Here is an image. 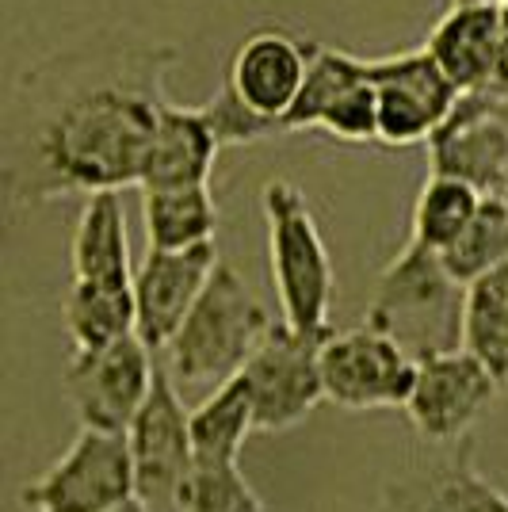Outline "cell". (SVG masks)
<instances>
[{"label": "cell", "mask_w": 508, "mask_h": 512, "mask_svg": "<svg viewBox=\"0 0 508 512\" xmlns=\"http://www.w3.org/2000/svg\"><path fill=\"white\" fill-rule=\"evenodd\" d=\"M363 73L379 88V142L382 146H421L447 111L459 100V88L451 85L440 62L428 54V46L386 54V58H363Z\"/></svg>", "instance_id": "cell-10"}, {"label": "cell", "mask_w": 508, "mask_h": 512, "mask_svg": "<svg viewBox=\"0 0 508 512\" xmlns=\"http://www.w3.org/2000/svg\"><path fill=\"white\" fill-rule=\"evenodd\" d=\"M218 268L214 241L195 249H149L142 268L134 272V310L138 325L134 333L157 352L169 348L176 329L184 325L191 306L199 302L203 287L211 283Z\"/></svg>", "instance_id": "cell-13"}, {"label": "cell", "mask_w": 508, "mask_h": 512, "mask_svg": "<svg viewBox=\"0 0 508 512\" xmlns=\"http://www.w3.org/2000/svg\"><path fill=\"white\" fill-rule=\"evenodd\" d=\"M142 222L149 249H195L218 234V203L211 184L184 188H146L142 192Z\"/></svg>", "instance_id": "cell-19"}, {"label": "cell", "mask_w": 508, "mask_h": 512, "mask_svg": "<svg viewBox=\"0 0 508 512\" xmlns=\"http://www.w3.org/2000/svg\"><path fill=\"white\" fill-rule=\"evenodd\" d=\"M314 43L295 39L279 27H256L245 43L233 50L226 85L253 107L256 115L272 119L283 130L287 111L295 107L302 81L310 73Z\"/></svg>", "instance_id": "cell-14"}, {"label": "cell", "mask_w": 508, "mask_h": 512, "mask_svg": "<svg viewBox=\"0 0 508 512\" xmlns=\"http://www.w3.org/2000/svg\"><path fill=\"white\" fill-rule=\"evenodd\" d=\"M505 96L497 88L459 92L447 119L428 138V165L440 176H455L474 184L482 195L501 192L508 172V123Z\"/></svg>", "instance_id": "cell-12"}, {"label": "cell", "mask_w": 508, "mask_h": 512, "mask_svg": "<svg viewBox=\"0 0 508 512\" xmlns=\"http://www.w3.org/2000/svg\"><path fill=\"white\" fill-rule=\"evenodd\" d=\"M149 356L153 348L138 333L104 348H73L65 360V390L77 421L104 432H127L157 379Z\"/></svg>", "instance_id": "cell-8"}, {"label": "cell", "mask_w": 508, "mask_h": 512, "mask_svg": "<svg viewBox=\"0 0 508 512\" xmlns=\"http://www.w3.org/2000/svg\"><path fill=\"white\" fill-rule=\"evenodd\" d=\"M428 54L440 62L459 92L497 85L505 69L501 46V0L451 4L444 20L428 31Z\"/></svg>", "instance_id": "cell-15"}, {"label": "cell", "mask_w": 508, "mask_h": 512, "mask_svg": "<svg viewBox=\"0 0 508 512\" xmlns=\"http://www.w3.org/2000/svg\"><path fill=\"white\" fill-rule=\"evenodd\" d=\"M73 279L85 283H134L130 272V241H127V214L119 203V192H96L85 199L73 245Z\"/></svg>", "instance_id": "cell-18"}, {"label": "cell", "mask_w": 508, "mask_h": 512, "mask_svg": "<svg viewBox=\"0 0 508 512\" xmlns=\"http://www.w3.org/2000/svg\"><path fill=\"white\" fill-rule=\"evenodd\" d=\"M447 272L459 279L463 287H470L474 279H482L486 272L501 268L508 260V203L501 195H486L482 207L474 214V222L463 230V237L444 249Z\"/></svg>", "instance_id": "cell-24"}, {"label": "cell", "mask_w": 508, "mask_h": 512, "mask_svg": "<svg viewBox=\"0 0 508 512\" xmlns=\"http://www.w3.org/2000/svg\"><path fill=\"white\" fill-rule=\"evenodd\" d=\"M65 333L73 348H104L134 333V283H85L73 279L62 299Z\"/></svg>", "instance_id": "cell-21"}, {"label": "cell", "mask_w": 508, "mask_h": 512, "mask_svg": "<svg viewBox=\"0 0 508 512\" xmlns=\"http://www.w3.org/2000/svg\"><path fill=\"white\" fill-rule=\"evenodd\" d=\"M218 134L211 130L203 107L165 104L153 142H149L146 165H142V192L146 188H184V184H207L218 161Z\"/></svg>", "instance_id": "cell-17"}, {"label": "cell", "mask_w": 508, "mask_h": 512, "mask_svg": "<svg viewBox=\"0 0 508 512\" xmlns=\"http://www.w3.org/2000/svg\"><path fill=\"white\" fill-rule=\"evenodd\" d=\"M169 367H157V379L149 390L146 406L138 409L134 425L127 428L130 459L138 497L149 509L176 505L180 486L195 467V440H191V409L184 406Z\"/></svg>", "instance_id": "cell-11"}, {"label": "cell", "mask_w": 508, "mask_h": 512, "mask_svg": "<svg viewBox=\"0 0 508 512\" xmlns=\"http://www.w3.org/2000/svg\"><path fill=\"white\" fill-rule=\"evenodd\" d=\"M505 394L497 375L470 348L440 352L417 363V383L409 390L405 417L424 444H463L470 428Z\"/></svg>", "instance_id": "cell-9"}, {"label": "cell", "mask_w": 508, "mask_h": 512, "mask_svg": "<svg viewBox=\"0 0 508 512\" xmlns=\"http://www.w3.org/2000/svg\"><path fill=\"white\" fill-rule=\"evenodd\" d=\"M501 46H505V65H508V0H501Z\"/></svg>", "instance_id": "cell-29"}, {"label": "cell", "mask_w": 508, "mask_h": 512, "mask_svg": "<svg viewBox=\"0 0 508 512\" xmlns=\"http://www.w3.org/2000/svg\"><path fill=\"white\" fill-rule=\"evenodd\" d=\"M363 318L421 363L463 348L466 287L447 272L444 256L409 237V245L382 268Z\"/></svg>", "instance_id": "cell-2"}, {"label": "cell", "mask_w": 508, "mask_h": 512, "mask_svg": "<svg viewBox=\"0 0 508 512\" xmlns=\"http://www.w3.org/2000/svg\"><path fill=\"white\" fill-rule=\"evenodd\" d=\"M249 432H256V406L241 371L191 409V440L199 463H237Z\"/></svg>", "instance_id": "cell-20"}, {"label": "cell", "mask_w": 508, "mask_h": 512, "mask_svg": "<svg viewBox=\"0 0 508 512\" xmlns=\"http://www.w3.org/2000/svg\"><path fill=\"white\" fill-rule=\"evenodd\" d=\"M180 512H268L249 486L241 463H199L191 467L188 482L176 497Z\"/></svg>", "instance_id": "cell-26"}, {"label": "cell", "mask_w": 508, "mask_h": 512, "mask_svg": "<svg viewBox=\"0 0 508 512\" xmlns=\"http://www.w3.org/2000/svg\"><path fill=\"white\" fill-rule=\"evenodd\" d=\"M379 512H508V497L474 467L470 444L440 463L394 478L379 497Z\"/></svg>", "instance_id": "cell-16"}, {"label": "cell", "mask_w": 508, "mask_h": 512, "mask_svg": "<svg viewBox=\"0 0 508 512\" xmlns=\"http://www.w3.org/2000/svg\"><path fill=\"white\" fill-rule=\"evenodd\" d=\"M497 195H501V199L508 203V172H505V180H501V192H497Z\"/></svg>", "instance_id": "cell-32"}, {"label": "cell", "mask_w": 508, "mask_h": 512, "mask_svg": "<svg viewBox=\"0 0 508 512\" xmlns=\"http://www.w3.org/2000/svg\"><path fill=\"white\" fill-rule=\"evenodd\" d=\"M20 497L31 512H111L138 497L127 432L81 425L62 459L39 482L23 486Z\"/></svg>", "instance_id": "cell-5"}, {"label": "cell", "mask_w": 508, "mask_h": 512, "mask_svg": "<svg viewBox=\"0 0 508 512\" xmlns=\"http://www.w3.org/2000/svg\"><path fill=\"white\" fill-rule=\"evenodd\" d=\"M482 199H486V195L478 192L474 184L432 172L421 184V192H417V203H413L409 237L421 241L424 249L444 253V249H451V245L463 237L466 226L474 222Z\"/></svg>", "instance_id": "cell-23"}, {"label": "cell", "mask_w": 508, "mask_h": 512, "mask_svg": "<svg viewBox=\"0 0 508 512\" xmlns=\"http://www.w3.org/2000/svg\"><path fill=\"white\" fill-rule=\"evenodd\" d=\"M463 348L486 363L508 394V260L466 287Z\"/></svg>", "instance_id": "cell-22"}, {"label": "cell", "mask_w": 508, "mask_h": 512, "mask_svg": "<svg viewBox=\"0 0 508 512\" xmlns=\"http://www.w3.org/2000/svg\"><path fill=\"white\" fill-rule=\"evenodd\" d=\"M363 77V58L337 50V46H321L314 43V58H310V73L302 81L295 107L287 111L283 119V134L291 130H318L321 115L329 111V104L337 100L344 88Z\"/></svg>", "instance_id": "cell-25"}, {"label": "cell", "mask_w": 508, "mask_h": 512, "mask_svg": "<svg viewBox=\"0 0 508 512\" xmlns=\"http://www.w3.org/2000/svg\"><path fill=\"white\" fill-rule=\"evenodd\" d=\"M325 337L298 333L287 321L268 329V337L241 367L245 383L253 390L256 432H291L318 409V402L325 398V379H321Z\"/></svg>", "instance_id": "cell-7"}, {"label": "cell", "mask_w": 508, "mask_h": 512, "mask_svg": "<svg viewBox=\"0 0 508 512\" xmlns=\"http://www.w3.org/2000/svg\"><path fill=\"white\" fill-rule=\"evenodd\" d=\"M318 130L333 134L340 142H379V88L375 81L367 73L360 81H352L321 115Z\"/></svg>", "instance_id": "cell-27"}, {"label": "cell", "mask_w": 508, "mask_h": 512, "mask_svg": "<svg viewBox=\"0 0 508 512\" xmlns=\"http://www.w3.org/2000/svg\"><path fill=\"white\" fill-rule=\"evenodd\" d=\"M260 207L268 226V264L283 321L314 337L333 333L329 310H333L337 276L302 188H295L291 180H268L260 192Z\"/></svg>", "instance_id": "cell-4"}, {"label": "cell", "mask_w": 508, "mask_h": 512, "mask_svg": "<svg viewBox=\"0 0 508 512\" xmlns=\"http://www.w3.org/2000/svg\"><path fill=\"white\" fill-rule=\"evenodd\" d=\"M451 4H474V0H451Z\"/></svg>", "instance_id": "cell-33"}, {"label": "cell", "mask_w": 508, "mask_h": 512, "mask_svg": "<svg viewBox=\"0 0 508 512\" xmlns=\"http://www.w3.org/2000/svg\"><path fill=\"white\" fill-rule=\"evenodd\" d=\"M493 88H497V92H501V96H505V100H508V65H505V73L497 77V85H493Z\"/></svg>", "instance_id": "cell-31"}, {"label": "cell", "mask_w": 508, "mask_h": 512, "mask_svg": "<svg viewBox=\"0 0 508 512\" xmlns=\"http://www.w3.org/2000/svg\"><path fill=\"white\" fill-rule=\"evenodd\" d=\"M276 321L253 287L218 260L211 283L169 341V375L184 386H222L233 379Z\"/></svg>", "instance_id": "cell-3"}, {"label": "cell", "mask_w": 508, "mask_h": 512, "mask_svg": "<svg viewBox=\"0 0 508 512\" xmlns=\"http://www.w3.org/2000/svg\"><path fill=\"white\" fill-rule=\"evenodd\" d=\"M321 379H325V398L348 413L405 409L409 390L417 383V360L394 337L363 321L356 329L325 337Z\"/></svg>", "instance_id": "cell-6"}, {"label": "cell", "mask_w": 508, "mask_h": 512, "mask_svg": "<svg viewBox=\"0 0 508 512\" xmlns=\"http://www.w3.org/2000/svg\"><path fill=\"white\" fill-rule=\"evenodd\" d=\"M203 115H207L211 130L218 134L222 150H226V146H253V142H264V138L283 134L279 123L264 119V115H256L253 107L245 104L230 85H222L211 100L203 104Z\"/></svg>", "instance_id": "cell-28"}, {"label": "cell", "mask_w": 508, "mask_h": 512, "mask_svg": "<svg viewBox=\"0 0 508 512\" xmlns=\"http://www.w3.org/2000/svg\"><path fill=\"white\" fill-rule=\"evenodd\" d=\"M176 58L169 43L100 31L27 69L12 96L8 195L31 207L138 188Z\"/></svg>", "instance_id": "cell-1"}, {"label": "cell", "mask_w": 508, "mask_h": 512, "mask_svg": "<svg viewBox=\"0 0 508 512\" xmlns=\"http://www.w3.org/2000/svg\"><path fill=\"white\" fill-rule=\"evenodd\" d=\"M111 512H149V505L142 501V497H130V501H123V505H115Z\"/></svg>", "instance_id": "cell-30"}]
</instances>
